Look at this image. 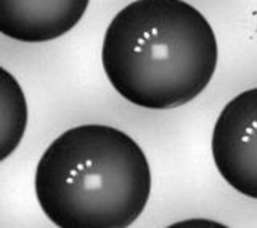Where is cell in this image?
<instances>
[{"label":"cell","instance_id":"6da1fadb","mask_svg":"<svg viewBox=\"0 0 257 228\" xmlns=\"http://www.w3.org/2000/svg\"><path fill=\"white\" fill-rule=\"evenodd\" d=\"M219 47L212 26L185 0H135L104 32L101 63L112 88L132 104L172 109L209 85Z\"/></svg>","mask_w":257,"mask_h":228},{"label":"cell","instance_id":"7a4b0ae2","mask_svg":"<svg viewBox=\"0 0 257 228\" xmlns=\"http://www.w3.org/2000/svg\"><path fill=\"white\" fill-rule=\"evenodd\" d=\"M42 212L58 228H128L151 193L140 145L116 127L68 129L48 145L34 177Z\"/></svg>","mask_w":257,"mask_h":228},{"label":"cell","instance_id":"3957f363","mask_svg":"<svg viewBox=\"0 0 257 228\" xmlns=\"http://www.w3.org/2000/svg\"><path fill=\"white\" fill-rule=\"evenodd\" d=\"M211 150L223 180L257 199V87L225 104L214 124Z\"/></svg>","mask_w":257,"mask_h":228},{"label":"cell","instance_id":"277c9868","mask_svg":"<svg viewBox=\"0 0 257 228\" xmlns=\"http://www.w3.org/2000/svg\"><path fill=\"white\" fill-rule=\"evenodd\" d=\"M90 0H0V34L18 42H48L76 26Z\"/></svg>","mask_w":257,"mask_h":228},{"label":"cell","instance_id":"5b68a950","mask_svg":"<svg viewBox=\"0 0 257 228\" xmlns=\"http://www.w3.org/2000/svg\"><path fill=\"white\" fill-rule=\"evenodd\" d=\"M26 127V95L12 72L0 66V162L16 151Z\"/></svg>","mask_w":257,"mask_h":228},{"label":"cell","instance_id":"8992f818","mask_svg":"<svg viewBox=\"0 0 257 228\" xmlns=\"http://www.w3.org/2000/svg\"><path fill=\"white\" fill-rule=\"evenodd\" d=\"M166 228H230L217 220H211V218H187V220H179Z\"/></svg>","mask_w":257,"mask_h":228}]
</instances>
